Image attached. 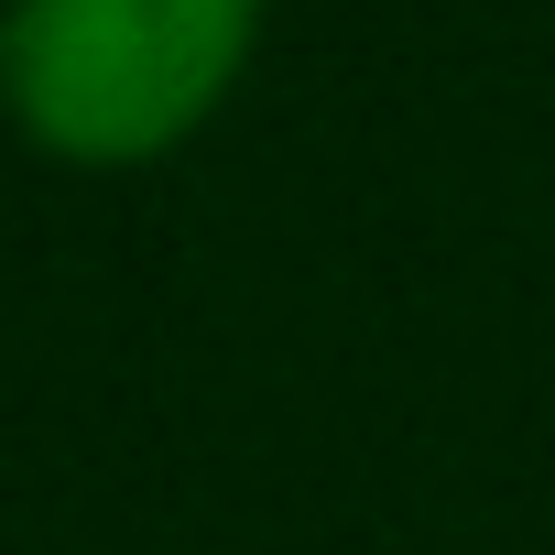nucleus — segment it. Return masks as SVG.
<instances>
[{"mask_svg":"<svg viewBox=\"0 0 555 555\" xmlns=\"http://www.w3.org/2000/svg\"><path fill=\"white\" fill-rule=\"evenodd\" d=\"M272 0H0V109L77 175L185 153L250 77Z\"/></svg>","mask_w":555,"mask_h":555,"instance_id":"nucleus-1","label":"nucleus"}]
</instances>
